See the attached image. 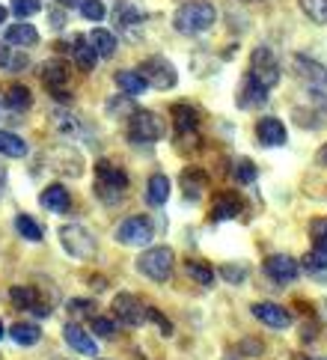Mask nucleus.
Returning <instances> with one entry per match:
<instances>
[{
	"label": "nucleus",
	"mask_w": 327,
	"mask_h": 360,
	"mask_svg": "<svg viewBox=\"0 0 327 360\" xmlns=\"http://www.w3.org/2000/svg\"><path fill=\"white\" fill-rule=\"evenodd\" d=\"M4 101H6V108H9V110L21 113V110H27V108L33 105V96H30V89L24 86V84H9Z\"/></svg>",
	"instance_id": "22"
},
{
	"label": "nucleus",
	"mask_w": 327,
	"mask_h": 360,
	"mask_svg": "<svg viewBox=\"0 0 327 360\" xmlns=\"http://www.w3.org/2000/svg\"><path fill=\"white\" fill-rule=\"evenodd\" d=\"M86 39H89V45L96 48L98 57H113V54H116V36H113L110 30H101V27H98V30L89 33Z\"/></svg>",
	"instance_id": "27"
},
{
	"label": "nucleus",
	"mask_w": 327,
	"mask_h": 360,
	"mask_svg": "<svg viewBox=\"0 0 327 360\" xmlns=\"http://www.w3.org/2000/svg\"><path fill=\"white\" fill-rule=\"evenodd\" d=\"M6 337V333H4V321H0V340H4Z\"/></svg>",
	"instance_id": "48"
},
{
	"label": "nucleus",
	"mask_w": 327,
	"mask_h": 360,
	"mask_svg": "<svg viewBox=\"0 0 327 360\" xmlns=\"http://www.w3.org/2000/svg\"><path fill=\"white\" fill-rule=\"evenodd\" d=\"M253 316L262 321V325L277 328V330H283V328L292 325V313L286 310V307L274 304V301H259V304H253Z\"/></svg>",
	"instance_id": "12"
},
{
	"label": "nucleus",
	"mask_w": 327,
	"mask_h": 360,
	"mask_svg": "<svg viewBox=\"0 0 327 360\" xmlns=\"http://www.w3.org/2000/svg\"><path fill=\"white\" fill-rule=\"evenodd\" d=\"M137 108H134V101H131V96H116L108 101V113L113 117V113H125V117H131Z\"/></svg>",
	"instance_id": "34"
},
{
	"label": "nucleus",
	"mask_w": 327,
	"mask_h": 360,
	"mask_svg": "<svg viewBox=\"0 0 327 360\" xmlns=\"http://www.w3.org/2000/svg\"><path fill=\"white\" fill-rule=\"evenodd\" d=\"M173 120H176V131L179 137H185L188 131H196V110L188 105H173Z\"/></svg>",
	"instance_id": "28"
},
{
	"label": "nucleus",
	"mask_w": 327,
	"mask_h": 360,
	"mask_svg": "<svg viewBox=\"0 0 327 360\" xmlns=\"http://www.w3.org/2000/svg\"><path fill=\"white\" fill-rule=\"evenodd\" d=\"M15 229L21 233V238H27V241H42V226H39L30 214H18V217H15Z\"/></svg>",
	"instance_id": "31"
},
{
	"label": "nucleus",
	"mask_w": 327,
	"mask_h": 360,
	"mask_svg": "<svg viewBox=\"0 0 327 360\" xmlns=\"http://www.w3.org/2000/svg\"><path fill=\"white\" fill-rule=\"evenodd\" d=\"M205 173L196 170V167H188L185 173H181V188H185V197L188 200H200V194L205 191Z\"/></svg>",
	"instance_id": "25"
},
{
	"label": "nucleus",
	"mask_w": 327,
	"mask_h": 360,
	"mask_svg": "<svg viewBox=\"0 0 327 360\" xmlns=\"http://www.w3.org/2000/svg\"><path fill=\"white\" fill-rule=\"evenodd\" d=\"M9 63H12V57H9V48L0 42V69H9Z\"/></svg>",
	"instance_id": "43"
},
{
	"label": "nucleus",
	"mask_w": 327,
	"mask_h": 360,
	"mask_svg": "<svg viewBox=\"0 0 327 360\" xmlns=\"http://www.w3.org/2000/svg\"><path fill=\"white\" fill-rule=\"evenodd\" d=\"M173 262H176L173 250L161 244V248H149V250L140 253L137 271L146 274V277L155 280V283H164V280H169V274H173Z\"/></svg>",
	"instance_id": "3"
},
{
	"label": "nucleus",
	"mask_w": 327,
	"mask_h": 360,
	"mask_svg": "<svg viewBox=\"0 0 327 360\" xmlns=\"http://www.w3.org/2000/svg\"><path fill=\"white\" fill-rule=\"evenodd\" d=\"M113 81H116V86H120L122 93L131 96V98H134V96H143V93H146V86H149L146 81L140 78V72H131V69L116 72V75H113Z\"/></svg>",
	"instance_id": "20"
},
{
	"label": "nucleus",
	"mask_w": 327,
	"mask_h": 360,
	"mask_svg": "<svg viewBox=\"0 0 327 360\" xmlns=\"http://www.w3.org/2000/svg\"><path fill=\"white\" fill-rule=\"evenodd\" d=\"M9 301L18 307V310H33L36 316L48 319L51 316V307L39 301V289L36 286H12L9 289Z\"/></svg>",
	"instance_id": "11"
},
{
	"label": "nucleus",
	"mask_w": 327,
	"mask_h": 360,
	"mask_svg": "<svg viewBox=\"0 0 327 360\" xmlns=\"http://www.w3.org/2000/svg\"><path fill=\"white\" fill-rule=\"evenodd\" d=\"M63 340L69 342L77 354H86V357H96L98 354V345L93 340V333H86L81 325H65L63 328Z\"/></svg>",
	"instance_id": "16"
},
{
	"label": "nucleus",
	"mask_w": 327,
	"mask_h": 360,
	"mask_svg": "<svg viewBox=\"0 0 327 360\" xmlns=\"http://www.w3.org/2000/svg\"><path fill=\"white\" fill-rule=\"evenodd\" d=\"M57 4H60V6H77L81 0H57Z\"/></svg>",
	"instance_id": "46"
},
{
	"label": "nucleus",
	"mask_w": 327,
	"mask_h": 360,
	"mask_svg": "<svg viewBox=\"0 0 327 360\" xmlns=\"http://www.w3.org/2000/svg\"><path fill=\"white\" fill-rule=\"evenodd\" d=\"M137 72H140V78L146 81L149 86H155V89H173L176 81H179L176 66H173L169 60H164V57H149V60H143Z\"/></svg>",
	"instance_id": "6"
},
{
	"label": "nucleus",
	"mask_w": 327,
	"mask_h": 360,
	"mask_svg": "<svg viewBox=\"0 0 327 360\" xmlns=\"http://www.w3.org/2000/svg\"><path fill=\"white\" fill-rule=\"evenodd\" d=\"M155 238V229L149 224V217H128L125 224H120L116 229V241L125 244V248H146V244Z\"/></svg>",
	"instance_id": "8"
},
{
	"label": "nucleus",
	"mask_w": 327,
	"mask_h": 360,
	"mask_svg": "<svg viewBox=\"0 0 327 360\" xmlns=\"http://www.w3.org/2000/svg\"><path fill=\"white\" fill-rule=\"evenodd\" d=\"M81 15L86 18V21H101L104 18V4L101 0H81Z\"/></svg>",
	"instance_id": "33"
},
{
	"label": "nucleus",
	"mask_w": 327,
	"mask_h": 360,
	"mask_svg": "<svg viewBox=\"0 0 327 360\" xmlns=\"http://www.w3.org/2000/svg\"><path fill=\"white\" fill-rule=\"evenodd\" d=\"M304 15L316 24H327V0H300Z\"/></svg>",
	"instance_id": "32"
},
{
	"label": "nucleus",
	"mask_w": 327,
	"mask_h": 360,
	"mask_svg": "<svg viewBox=\"0 0 327 360\" xmlns=\"http://www.w3.org/2000/svg\"><path fill=\"white\" fill-rule=\"evenodd\" d=\"M185 271H188L191 280L200 283V286H212V283H214L212 265H205V262H200V259H188V262H185Z\"/></svg>",
	"instance_id": "30"
},
{
	"label": "nucleus",
	"mask_w": 327,
	"mask_h": 360,
	"mask_svg": "<svg viewBox=\"0 0 327 360\" xmlns=\"http://www.w3.org/2000/svg\"><path fill=\"white\" fill-rule=\"evenodd\" d=\"M256 137L262 146H283L289 131H286V125L277 120V117H265L256 122Z\"/></svg>",
	"instance_id": "15"
},
{
	"label": "nucleus",
	"mask_w": 327,
	"mask_h": 360,
	"mask_svg": "<svg viewBox=\"0 0 327 360\" xmlns=\"http://www.w3.org/2000/svg\"><path fill=\"white\" fill-rule=\"evenodd\" d=\"M214 21H217V9H214V4H208V0H188L173 15L176 30L185 36H200L205 30H212Z\"/></svg>",
	"instance_id": "1"
},
{
	"label": "nucleus",
	"mask_w": 327,
	"mask_h": 360,
	"mask_svg": "<svg viewBox=\"0 0 327 360\" xmlns=\"http://www.w3.org/2000/svg\"><path fill=\"white\" fill-rule=\"evenodd\" d=\"M72 54H75V63H77V69H81V72H93V69H96L98 54H96V48L89 45L86 36H77Z\"/></svg>",
	"instance_id": "19"
},
{
	"label": "nucleus",
	"mask_w": 327,
	"mask_h": 360,
	"mask_svg": "<svg viewBox=\"0 0 327 360\" xmlns=\"http://www.w3.org/2000/svg\"><path fill=\"white\" fill-rule=\"evenodd\" d=\"M309 233H312V241H324V244H327V217H319V221H312Z\"/></svg>",
	"instance_id": "39"
},
{
	"label": "nucleus",
	"mask_w": 327,
	"mask_h": 360,
	"mask_svg": "<svg viewBox=\"0 0 327 360\" xmlns=\"http://www.w3.org/2000/svg\"><path fill=\"white\" fill-rule=\"evenodd\" d=\"M0 155L24 158V155H27V143H24L18 134H12V131H0Z\"/></svg>",
	"instance_id": "29"
},
{
	"label": "nucleus",
	"mask_w": 327,
	"mask_h": 360,
	"mask_svg": "<svg viewBox=\"0 0 327 360\" xmlns=\"http://www.w3.org/2000/svg\"><path fill=\"white\" fill-rule=\"evenodd\" d=\"M42 84L51 89V96L69 101V66L63 60H48L42 66Z\"/></svg>",
	"instance_id": "9"
},
{
	"label": "nucleus",
	"mask_w": 327,
	"mask_h": 360,
	"mask_svg": "<svg viewBox=\"0 0 327 360\" xmlns=\"http://www.w3.org/2000/svg\"><path fill=\"white\" fill-rule=\"evenodd\" d=\"M9 337L15 345H36L42 340V330H39V325H33V321H15V325L9 328Z\"/></svg>",
	"instance_id": "23"
},
{
	"label": "nucleus",
	"mask_w": 327,
	"mask_h": 360,
	"mask_svg": "<svg viewBox=\"0 0 327 360\" xmlns=\"http://www.w3.org/2000/svg\"><path fill=\"white\" fill-rule=\"evenodd\" d=\"M220 274H224L229 283H244V277H247V271L241 265H224V271H220Z\"/></svg>",
	"instance_id": "40"
},
{
	"label": "nucleus",
	"mask_w": 327,
	"mask_h": 360,
	"mask_svg": "<svg viewBox=\"0 0 327 360\" xmlns=\"http://www.w3.org/2000/svg\"><path fill=\"white\" fill-rule=\"evenodd\" d=\"M6 15H9V9H6V6H0V24H6Z\"/></svg>",
	"instance_id": "47"
},
{
	"label": "nucleus",
	"mask_w": 327,
	"mask_h": 360,
	"mask_svg": "<svg viewBox=\"0 0 327 360\" xmlns=\"http://www.w3.org/2000/svg\"><path fill=\"white\" fill-rule=\"evenodd\" d=\"M12 12H15L18 18H30L36 12H42V4H39V0H12Z\"/></svg>",
	"instance_id": "35"
},
{
	"label": "nucleus",
	"mask_w": 327,
	"mask_h": 360,
	"mask_svg": "<svg viewBox=\"0 0 327 360\" xmlns=\"http://www.w3.org/2000/svg\"><path fill=\"white\" fill-rule=\"evenodd\" d=\"M238 349H241V354H247V357H259V354H262V342H259V340H244Z\"/></svg>",
	"instance_id": "42"
},
{
	"label": "nucleus",
	"mask_w": 327,
	"mask_h": 360,
	"mask_svg": "<svg viewBox=\"0 0 327 360\" xmlns=\"http://www.w3.org/2000/svg\"><path fill=\"white\" fill-rule=\"evenodd\" d=\"M125 188H128V176L120 170L116 164L110 161H98L96 164V194L101 202H120L125 197Z\"/></svg>",
	"instance_id": "2"
},
{
	"label": "nucleus",
	"mask_w": 327,
	"mask_h": 360,
	"mask_svg": "<svg viewBox=\"0 0 327 360\" xmlns=\"http://www.w3.org/2000/svg\"><path fill=\"white\" fill-rule=\"evenodd\" d=\"M6 42L9 45H18V48H33L39 42V33L33 24H12V27L6 30Z\"/></svg>",
	"instance_id": "21"
},
{
	"label": "nucleus",
	"mask_w": 327,
	"mask_h": 360,
	"mask_svg": "<svg viewBox=\"0 0 327 360\" xmlns=\"http://www.w3.org/2000/svg\"><path fill=\"white\" fill-rule=\"evenodd\" d=\"M4 191H6V167L0 164V197H4Z\"/></svg>",
	"instance_id": "45"
},
{
	"label": "nucleus",
	"mask_w": 327,
	"mask_h": 360,
	"mask_svg": "<svg viewBox=\"0 0 327 360\" xmlns=\"http://www.w3.org/2000/svg\"><path fill=\"white\" fill-rule=\"evenodd\" d=\"M113 316L122 321V325H140L143 319H146V307L140 304V298H134V295H128V292H122V295H116L113 298Z\"/></svg>",
	"instance_id": "10"
},
{
	"label": "nucleus",
	"mask_w": 327,
	"mask_h": 360,
	"mask_svg": "<svg viewBox=\"0 0 327 360\" xmlns=\"http://www.w3.org/2000/svg\"><path fill=\"white\" fill-rule=\"evenodd\" d=\"M238 212H241V202H238V197H235V194H220L214 200V205H212V217H214V221H232Z\"/></svg>",
	"instance_id": "26"
},
{
	"label": "nucleus",
	"mask_w": 327,
	"mask_h": 360,
	"mask_svg": "<svg viewBox=\"0 0 327 360\" xmlns=\"http://www.w3.org/2000/svg\"><path fill=\"white\" fill-rule=\"evenodd\" d=\"M316 164H319V167H327V143L316 152Z\"/></svg>",
	"instance_id": "44"
},
{
	"label": "nucleus",
	"mask_w": 327,
	"mask_h": 360,
	"mask_svg": "<svg viewBox=\"0 0 327 360\" xmlns=\"http://www.w3.org/2000/svg\"><path fill=\"white\" fill-rule=\"evenodd\" d=\"M295 69H297V78H304L309 86H316L319 93H327V66L321 63L309 60V57H295Z\"/></svg>",
	"instance_id": "13"
},
{
	"label": "nucleus",
	"mask_w": 327,
	"mask_h": 360,
	"mask_svg": "<svg viewBox=\"0 0 327 360\" xmlns=\"http://www.w3.org/2000/svg\"><path fill=\"white\" fill-rule=\"evenodd\" d=\"M324 360H327V357H324Z\"/></svg>",
	"instance_id": "50"
},
{
	"label": "nucleus",
	"mask_w": 327,
	"mask_h": 360,
	"mask_svg": "<svg viewBox=\"0 0 327 360\" xmlns=\"http://www.w3.org/2000/svg\"><path fill=\"white\" fill-rule=\"evenodd\" d=\"M250 75L265 86V89H274L280 84V63L277 57L271 54V48H256L253 57H250Z\"/></svg>",
	"instance_id": "7"
},
{
	"label": "nucleus",
	"mask_w": 327,
	"mask_h": 360,
	"mask_svg": "<svg viewBox=\"0 0 327 360\" xmlns=\"http://www.w3.org/2000/svg\"><path fill=\"white\" fill-rule=\"evenodd\" d=\"M244 4H259V0H244Z\"/></svg>",
	"instance_id": "49"
},
{
	"label": "nucleus",
	"mask_w": 327,
	"mask_h": 360,
	"mask_svg": "<svg viewBox=\"0 0 327 360\" xmlns=\"http://www.w3.org/2000/svg\"><path fill=\"white\" fill-rule=\"evenodd\" d=\"M169 197V179L164 173H152L146 185V202L149 205H164Z\"/></svg>",
	"instance_id": "24"
},
{
	"label": "nucleus",
	"mask_w": 327,
	"mask_h": 360,
	"mask_svg": "<svg viewBox=\"0 0 327 360\" xmlns=\"http://www.w3.org/2000/svg\"><path fill=\"white\" fill-rule=\"evenodd\" d=\"M164 137V120L152 110H134L128 117V140L131 143H155Z\"/></svg>",
	"instance_id": "4"
},
{
	"label": "nucleus",
	"mask_w": 327,
	"mask_h": 360,
	"mask_svg": "<svg viewBox=\"0 0 327 360\" xmlns=\"http://www.w3.org/2000/svg\"><path fill=\"white\" fill-rule=\"evenodd\" d=\"M235 179H238V182L241 185H250L253 182V179H256V167H253V161H238V164H235Z\"/></svg>",
	"instance_id": "36"
},
{
	"label": "nucleus",
	"mask_w": 327,
	"mask_h": 360,
	"mask_svg": "<svg viewBox=\"0 0 327 360\" xmlns=\"http://www.w3.org/2000/svg\"><path fill=\"white\" fill-rule=\"evenodd\" d=\"M60 241H63L65 253L75 256V259H89V256L96 253V238L81 224H65L60 229Z\"/></svg>",
	"instance_id": "5"
},
{
	"label": "nucleus",
	"mask_w": 327,
	"mask_h": 360,
	"mask_svg": "<svg viewBox=\"0 0 327 360\" xmlns=\"http://www.w3.org/2000/svg\"><path fill=\"white\" fill-rule=\"evenodd\" d=\"M268 101V89L262 86L253 75H247V81L241 84V93H238V108L244 110H250V108H259V105H265Z\"/></svg>",
	"instance_id": "17"
},
{
	"label": "nucleus",
	"mask_w": 327,
	"mask_h": 360,
	"mask_svg": "<svg viewBox=\"0 0 327 360\" xmlns=\"http://www.w3.org/2000/svg\"><path fill=\"white\" fill-rule=\"evenodd\" d=\"M265 274L274 283H292V280H297V262L292 259V256H286V253L268 256L265 259Z\"/></svg>",
	"instance_id": "14"
},
{
	"label": "nucleus",
	"mask_w": 327,
	"mask_h": 360,
	"mask_svg": "<svg viewBox=\"0 0 327 360\" xmlns=\"http://www.w3.org/2000/svg\"><path fill=\"white\" fill-rule=\"evenodd\" d=\"M93 333L101 340H110L113 337V321L110 319H101V316H93Z\"/></svg>",
	"instance_id": "38"
},
{
	"label": "nucleus",
	"mask_w": 327,
	"mask_h": 360,
	"mask_svg": "<svg viewBox=\"0 0 327 360\" xmlns=\"http://www.w3.org/2000/svg\"><path fill=\"white\" fill-rule=\"evenodd\" d=\"M146 319H152L155 325H158L164 333H173V325H169V321H167V319H164L158 310H152V307H146Z\"/></svg>",
	"instance_id": "41"
},
{
	"label": "nucleus",
	"mask_w": 327,
	"mask_h": 360,
	"mask_svg": "<svg viewBox=\"0 0 327 360\" xmlns=\"http://www.w3.org/2000/svg\"><path fill=\"white\" fill-rule=\"evenodd\" d=\"M39 202H42L45 205V209L48 212H69V191H65L63 185H48L45 191H42V194H39Z\"/></svg>",
	"instance_id": "18"
},
{
	"label": "nucleus",
	"mask_w": 327,
	"mask_h": 360,
	"mask_svg": "<svg viewBox=\"0 0 327 360\" xmlns=\"http://www.w3.org/2000/svg\"><path fill=\"white\" fill-rule=\"evenodd\" d=\"M93 310H96V304L93 301H81V298H75V301H69V313L75 316V319H93Z\"/></svg>",
	"instance_id": "37"
}]
</instances>
